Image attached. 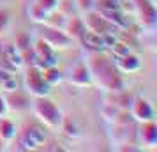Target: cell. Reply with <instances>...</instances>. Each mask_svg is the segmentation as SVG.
<instances>
[{
	"label": "cell",
	"instance_id": "cell-1",
	"mask_svg": "<svg viewBox=\"0 0 157 152\" xmlns=\"http://www.w3.org/2000/svg\"><path fill=\"white\" fill-rule=\"evenodd\" d=\"M85 64L92 76V85H97L102 92H118L127 88L125 78L117 69L113 58L104 51H86Z\"/></svg>",
	"mask_w": 157,
	"mask_h": 152
},
{
	"label": "cell",
	"instance_id": "cell-2",
	"mask_svg": "<svg viewBox=\"0 0 157 152\" xmlns=\"http://www.w3.org/2000/svg\"><path fill=\"white\" fill-rule=\"evenodd\" d=\"M32 111H34V115L37 117V120L43 124L44 127L53 129V131H58L60 124L64 120L62 110L58 108L48 95H44V97H34Z\"/></svg>",
	"mask_w": 157,
	"mask_h": 152
},
{
	"label": "cell",
	"instance_id": "cell-3",
	"mask_svg": "<svg viewBox=\"0 0 157 152\" xmlns=\"http://www.w3.org/2000/svg\"><path fill=\"white\" fill-rule=\"evenodd\" d=\"M131 2V13L134 14L138 25L147 32H152L155 29V4L154 0H129Z\"/></svg>",
	"mask_w": 157,
	"mask_h": 152
},
{
	"label": "cell",
	"instance_id": "cell-4",
	"mask_svg": "<svg viewBox=\"0 0 157 152\" xmlns=\"http://www.w3.org/2000/svg\"><path fill=\"white\" fill-rule=\"evenodd\" d=\"M23 88L32 97H44L51 94V87L44 81L41 69L34 64H30L23 74Z\"/></svg>",
	"mask_w": 157,
	"mask_h": 152
},
{
	"label": "cell",
	"instance_id": "cell-5",
	"mask_svg": "<svg viewBox=\"0 0 157 152\" xmlns=\"http://www.w3.org/2000/svg\"><path fill=\"white\" fill-rule=\"evenodd\" d=\"M48 142L46 127L39 124H29L18 136V145L21 150H37Z\"/></svg>",
	"mask_w": 157,
	"mask_h": 152
},
{
	"label": "cell",
	"instance_id": "cell-6",
	"mask_svg": "<svg viewBox=\"0 0 157 152\" xmlns=\"http://www.w3.org/2000/svg\"><path fill=\"white\" fill-rule=\"evenodd\" d=\"M109 140L117 150H125L127 145L136 143V126L134 122L127 124H109Z\"/></svg>",
	"mask_w": 157,
	"mask_h": 152
},
{
	"label": "cell",
	"instance_id": "cell-7",
	"mask_svg": "<svg viewBox=\"0 0 157 152\" xmlns=\"http://www.w3.org/2000/svg\"><path fill=\"white\" fill-rule=\"evenodd\" d=\"M39 37H41L50 48H53L55 51L69 50L72 46V43H74L71 37L65 34V30L53 29V27H48V25H43V29L39 32Z\"/></svg>",
	"mask_w": 157,
	"mask_h": 152
},
{
	"label": "cell",
	"instance_id": "cell-8",
	"mask_svg": "<svg viewBox=\"0 0 157 152\" xmlns=\"http://www.w3.org/2000/svg\"><path fill=\"white\" fill-rule=\"evenodd\" d=\"M32 64L39 69H44L48 65H57V51L50 48L41 37H37L32 43Z\"/></svg>",
	"mask_w": 157,
	"mask_h": 152
},
{
	"label": "cell",
	"instance_id": "cell-9",
	"mask_svg": "<svg viewBox=\"0 0 157 152\" xmlns=\"http://www.w3.org/2000/svg\"><path fill=\"white\" fill-rule=\"evenodd\" d=\"M136 143L140 149L145 150H155L157 149V124L155 120L136 124Z\"/></svg>",
	"mask_w": 157,
	"mask_h": 152
},
{
	"label": "cell",
	"instance_id": "cell-10",
	"mask_svg": "<svg viewBox=\"0 0 157 152\" xmlns=\"http://www.w3.org/2000/svg\"><path fill=\"white\" fill-rule=\"evenodd\" d=\"M127 110H129L131 119H132L136 124L147 122V120H155V108H154V104H152L147 97L134 95Z\"/></svg>",
	"mask_w": 157,
	"mask_h": 152
},
{
	"label": "cell",
	"instance_id": "cell-11",
	"mask_svg": "<svg viewBox=\"0 0 157 152\" xmlns=\"http://www.w3.org/2000/svg\"><path fill=\"white\" fill-rule=\"evenodd\" d=\"M81 18H83V23H85V29L90 30V32H95V34L106 36V34H117V30H118L113 23L108 21L106 18L101 13H97L95 9L90 11V13H85Z\"/></svg>",
	"mask_w": 157,
	"mask_h": 152
},
{
	"label": "cell",
	"instance_id": "cell-12",
	"mask_svg": "<svg viewBox=\"0 0 157 152\" xmlns=\"http://www.w3.org/2000/svg\"><path fill=\"white\" fill-rule=\"evenodd\" d=\"M65 80L71 83L72 87L78 88H86L92 85V76H90V71H88V65L85 62H78L74 64L67 71V74L64 76Z\"/></svg>",
	"mask_w": 157,
	"mask_h": 152
},
{
	"label": "cell",
	"instance_id": "cell-13",
	"mask_svg": "<svg viewBox=\"0 0 157 152\" xmlns=\"http://www.w3.org/2000/svg\"><path fill=\"white\" fill-rule=\"evenodd\" d=\"M2 97L7 106V111H23L30 106V95L20 87L16 90H11V92H4Z\"/></svg>",
	"mask_w": 157,
	"mask_h": 152
},
{
	"label": "cell",
	"instance_id": "cell-14",
	"mask_svg": "<svg viewBox=\"0 0 157 152\" xmlns=\"http://www.w3.org/2000/svg\"><path fill=\"white\" fill-rule=\"evenodd\" d=\"M113 62L122 74H134L141 69V58H140V55H136L132 51H129L127 55L113 58Z\"/></svg>",
	"mask_w": 157,
	"mask_h": 152
},
{
	"label": "cell",
	"instance_id": "cell-15",
	"mask_svg": "<svg viewBox=\"0 0 157 152\" xmlns=\"http://www.w3.org/2000/svg\"><path fill=\"white\" fill-rule=\"evenodd\" d=\"M65 34L71 37L74 43H79L81 36L85 34V23H83V18L81 16H76V14H69L67 16V21H65Z\"/></svg>",
	"mask_w": 157,
	"mask_h": 152
},
{
	"label": "cell",
	"instance_id": "cell-16",
	"mask_svg": "<svg viewBox=\"0 0 157 152\" xmlns=\"http://www.w3.org/2000/svg\"><path fill=\"white\" fill-rule=\"evenodd\" d=\"M104 94H106L104 95V103H109V104H113V106H117L120 110H127L131 101H132V97H134L127 88L118 90V92H104Z\"/></svg>",
	"mask_w": 157,
	"mask_h": 152
},
{
	"label": "cell",
	"instance_id": "cell-17",
	"mask_svg": "<svg viewBox=\"0 0 157 152\" xmlns=\"http://www.w3.org/2000/svg\"><path fill=\"white\" fill-rule=\"evenodd\" d=\"M16 136H18L16 124L7 117H0V142L2 143H11Z\"/></svg>",
	"mask_w": 157,
	"mask_h": 152
},
{
	"label": "cell",
	"instance_id": "cell-18",
	"mask_svg": "<svg viewBox=\"0 0 157 152\" xmlns=\"http://www.w3.org/2000/svg\"><path fill=\"white\" fill-rule=\"evenodd\" d=\"M18 87H20V85H18V80H16L14 72L7 71V69H4V67L0 65V94L16 90Z\"/></svg>",
	"mask_w": 157,
	"mask_h": 152
},
{
	"label": "cell",
	"instance_id": "cell-19",
	"mask_svg": "<svg viewBox=\"0 0 157 152\" xmlns=\"http://www.w3.org/2000/svg\"><path fill=\"white\" fill-rule=\"evenodd\" d=\"M41 72H43L44 81H46L51 88L57 87L58 83H62V81H64V74H62V71L58 69L57 65H48V67L41 69Z\"/></svg>",
	"mask_w": 157,
	"mask_h": 152
},
{
	"label": "cell",
	"instance_id": "cell-20",
	"mask_svg": "<svg viewBox=\"0 0 157 152\" xmlns=\"http://www.w3.org/2000/svg\"><path fill=\"white\" fill-rule=\"evenodd\" d=\"M48 11H44L43 7H39L36 2L32 0L29 4V7H27V16H29V20L30 21H34L37 23V25H43L44 21H46V18H48Z\"/></svg>",
	"mask_w": 157,
	"mask_h": 152
},
{
	"label": "cell",
	"instance_id": "cell-21",
	"mask_svg": "<svg viewBox=\"0 0 157 152\" xmlns=\"http://www.w3.org/2000/svg\"><path fill=\"white\" fill-rule=\"evenodd\" d=\"M67 13L64 11H60V9H55V11H51L48 18H46V21L43 25H48V27H53V29H62L64 30L65 27V21H67Z\"/></svg>",
	"mask_w": 157,
	"mask_h": 152
},
{
	"label": "cell",
	"instance_id": "cell-22",
	"mask_svg": "<svg viewBox=\"0 0 157 152\" xmlns=\"http://www.w3.org/2000/svg\"><path fill=\"white\" fill-rule=\"evenodd\" d=\"M120 108H117V106H113V104H109V103H102V106H101V115H102V119L106 120L108 124H115L117 122V119H118V115H120Z\"/></svg>",
	"mask_w": 157,
	"mask_h": 152
},
{
	"label": "cell",
	"instance_id": "cell-23",
	"mask_svg": "<svg viewBox=\"0 0 157 152\" xmlns=\"http://www.w3.org/2000/svg\"><path fill=\"white\" fill-rule=\"evenodd\" d=\"M58 131H62L67 138H79L81 136V131H79V127L76 126V124H72L71 120H62V124H60V127H58Z\"/></svg>",
	"mask_w": 157,
	"mask_h": 152
},
{
	"label": "cell",
	"instance_id": "cell-24",
	"mask_svg": "<svg viewBox=\"0 0 157 152\" xmlns=\"http://www.w3.org/2000/svg\"><path fill=\"white\" fill-rule=\"evenodd\" d=\"M108 50L111 51V55H113V58H117V57H122V55H127L129 51H132L131 50V46H129L127 43H124V41H115Z\"/></svg>",
	"mask_w": 157,
	"mask_h": 152
},
{
	"label": "cell",
	"instance_id": "cell-25",
	"mask_svg": "<svg viewBox=\"0 0 157 152\" xmlns=\"http://www.w3.org/2000/svg\"><path fill=\"white\" fill-rule=\"evenodd\" d=\"M72 4L79 14H85L95 9V0H72Z\"/></svg>",
	"mask_w": 157,
	"mask_h": 152
},
{
	"label": "cell",
	"instance_id": "cell-26",
	"mask_svg": "<svg viewBox=\"0 0 157 152\" xmlns=\"http://www.w3.org/2000/svg\"><path fill=\"white\" fill-rule=\"evenodd\" d=\"M11 29V14L6 7H0V36L7 34Z\"/></svg>",
	"mask_w": 157,
	"mask_h": 152
},
{
	"label": "cell",
	"instance_id": "cell-27",
	"mask_svg": "<svg viewBox=\"0 0 157 152\" xmlns=\"http://www.w3.org/2000/svg\"><path fill=\"white\" fill-rule=\"evenodd\" d=\"M39 7H43L44 11H48V13H51V11H55V9L60 7V0H34Z\"/></svg>",
	"mask_w": 157,
	"mask_h": 152
},
{
	"label": "cell",
	"instance_id": "cell-28",
	"mask_svg": "<svg viewBox=\"0 0 157 152\" xmlns=\"http://www.w3.org/2000/svg\"><path fill=\"white\" fill-rule=\"evenodd\" d=\"M7 115V106H6V103H4V97L0 94V117H6Z\"/></svg>",
	"mask_w": 157,
	"mask_h": 152
},
{
	"label": "cell",
	"instance_id": "cell-29",
	"mask_svg": "<svg viewBox=\"0 0 157 152\" xmlns=\"http://www.w3.org/2000/svg\"><path fill=\"white\" fill-rule=\"evenodd\" d=\"M120 2H122V0H120Z\"/></svg>",
	"mask_w": 157,
	"mask_h": 152
}]
</instances>
